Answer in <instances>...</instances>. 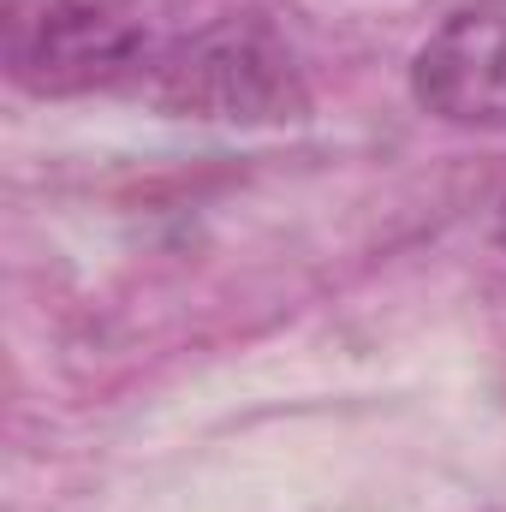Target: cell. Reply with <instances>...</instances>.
Masks as SVG:
<instances>
[{
    "mask_svg": "<svg viewBox=\"0 0 506 512\" xmlns=\"http://www.w3.org/2000/svg\"><path fill=\"white\" fill-rule=\"evenodd\" d=\"M495 239H501V251H506V197H501V215H495Z\"/></svg>",
    "mask_w": 506,
    "mask_h": 512,
    "instance_id": "cell-4",
    "label": "cell"
},
{
    "mask_svg": "<svg viewBox=\"0 0 506 512\" xmlns=\"http://www.w3.org/2000/svg\"><path fill=\"white\" fill-rule=\"evenodd\" d=\"M411 96L447 126H506V0L459 6L417 48Z\"/></svg>",
    "mask_w": 506,
    "mask_h": 512,
    "instance_id": "cell-3",
    "label": "cell"
},
{
    "mask_svg": "<svg viewBox=\"0 0 506 512\" xmlns=\"http://www.w3.org/2000/svg\"><path fill=\"white\" fill-rule=\"evenodd\" d=\"M155 48L161 42L149 36V24L114 0H48L12 18L6 66L30 96H84L143 84Z\"/></svg>",
    "mask_w": 506,
    "mask_h": 512,
    "instance_id": "cell-2",
    "label": "cell"
},
{
    "mask_svg": "<svg viewBox=\"0 0 506 512\" xmlns=\"http://www.w3.org/2000/svg\"><path fill=\"white\" fill-rule=\"evenodd\" d=\"M143 96L179 120L215 126H286L310 108L286 36L256 12H227L161 42L143 72Z\"/></svg>",
    "mask_w": 506,
    "mask_h": 512,
    "instance_id": "cell-1",
    "label": "cell"
}]
</instances>
